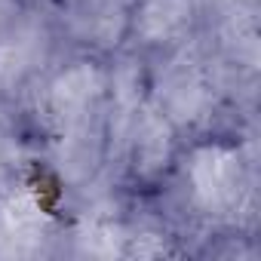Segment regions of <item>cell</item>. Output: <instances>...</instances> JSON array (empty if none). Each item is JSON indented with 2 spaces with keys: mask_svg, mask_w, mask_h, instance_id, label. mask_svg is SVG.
Listing matches in <instances>:
<instances>
[{
  "mask_svg": "<svg viewBox=\"0 0 261 261\" xmlns=\"http://www.w3.org/2000/svg\"><path fill=\"white\" fill-rule=\"evenodd\" d=\"M0 221H4V230L10 233V240L16 243H34L43 233L46 215L40 209V203L34 200V194L28 191H16L4 200L0 206Z\"/></svg>",
  "mask_w": 261,
  "mask_h": 261,
  "instance_id": "3",
  "label": "cell"
},
{
  "mask_svg": "<svg viewBox=\"0 0 261 261\" xmlns=\"http://www.w3.org/2000/svg\"><path fill=\"white\" fill-rule=\"evenodd\" d=\"M83 240H86V249L89 252H95V255H114V252H120V240L123 237L111 224H92Z\"/></svg>",
  "mask_w": 261,
  "mask_h": 261,
  "instance_id": "6",
  "label": "cell"
},
{
  "mask_svg": "<svg viewBox=\"0 0 261 261\" xmlns=\"http://www.w3.org/2000/svg\"><path fill=\"white\" fill-rule=\"evenodd\" d=\"M188 0H151L142 16V28L151 37H166L185 25Z\"/></svg>",
  "mask_w": 261,
  "mask_h": 261,
  "instance_id": "4",
  "label": "cell"
},
{
  "mask_svg": "<svg viewBox=\"0 0 261 261\" xmlns=\"http://www.w3.org/2000/svg\"><path fill=\"white\" fill-rule=\"evenodd\" d=\"M191 185L197 200L206 209H230L240 200L243 191V172H240V157L227 148H203L194 154L191 163Z\"/></svg>",
  "mask_w": 261,
  "mask_h": 261,
  "instance_id": "1",
  "label": "cell"
},
{
  "mask_svg": "<svg viewBox=\"0 0 261 261\" xmlns=\"http://www.w3.org/2000/svg\"><path fill=\"white\" fill-rule=\"evenodd\" d=\"M139 154L148 166H157L166 157V145H169V133H166V123L157 117H145L142 123V133H139Z\"/></svg>",
  "mask_w": 261,
  "mask_h": 261,
  "instance_id": "5",
  "label": "cell"
},
{
  "mask_svg": "<svg viewBox=\"0 0 261 261\" xmlns=\"http://www.w3.org/2000/svg\"><path fill=\"white\" fill-rule=\"evenodd\" d=\"M101 74L89 65H77L71 71H65L56 83H53V92H49V101H53V111L62 117V120H77L80 114H86V108L101 95Z\"/></svg>",
  "mask_w": 261,
  "mask_h": 261,
  "instance_id": "2",
  "label": "cell"
}]
</instances>
